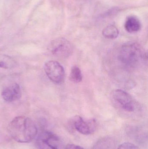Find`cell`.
Here are the masks:
<instances>
[{"label": "cell", "instance_id": "277c9868", "mask_svg": "<svg viewBox=\"0 0 148 149\" xmlns=\"http://www.w3.org/2000/svg\"><path fill=\"white\" fill-rule=\"evenodd\" d=\"M36 145L39 149H65L59 137L47 130L43 131L39 134L36 140Z\"/></svg>", "mask_w": 148, "mask_h": 149}, {"label": "cell", "instance_id": "7c38bea8", "mask_svg": "<svg viewBox=\"0 0 148 149\" xmlns=\"http://www.w3.org/2000/svg\"><path fill=\"white\" fill-rule=\"evenodd\" d=\"M17 64V62L11 57L6 55H0V68L11 69L16 67Z\"/></svg>", "mask_w": 148, "mask_h": 149}, {"label": "cell", "instance_id": "52a82bcc", "mask_svg": "<svg viewBox=\"0 0 148 149\" xmlns=\"http://www.w3.org/2000/svg\"><path fill=\"white\" fill-rule=\"evenodd\" d=\"M44 71L48 78L56 84H60L65 78V71L62 65L56 61H50L44 65Z\"/></svg>", "mask_w": 148, "mask_h": 149}, {"label": "cell", "instance_id": "6da1fadb", "mask_svg": "<svg viewBox=\"0 0 148 149\" xmlns=\"http://www.w3.org/2000/svg\"><path fill=\"white\" fill-rule=\"evenodd\" d=\"M8 133L17 142L28 143L37 134V129L31 119L24 116L15 117L8 125Z\"/></svg>", "mask_w": 148, "mask_h": 149}, {"label": "cell", "instance_id": "ba28073f", "mask_svg": "<svg viewBox=\"0 0 148 149\" xmlns=\"http://www.w3.org/2000/svg\"><path fill=\"white\" fill-rule=\"evenodd\" d=\"M22 93L20 86L13 83L3 88L2 91L3 99L7 102H13L18 100L21 97Z\"/></svg>", "mask_w": 148, "mask_h": 149}, {"label": "cell", "instance_id": "8992f818", "mask_svg": "<svg viewBox=\"0 0 148 149\" xmlns=\"http://www.w3.org/2000/svg\"><path fill=\"white\" fill-rule=\"evenodd\" d=\"M70 123L77 132L84 135L91 134L96 130V122L94 119L85 120L79 116H76L70 120Z\"/></svg>", "mask_w": 148, "mask_h": 149}, {"label": "cell", "instance_id": "2e32d148", "mask_svg": "<svg viewBox=\"0 0 148 149\" xmlns=\"http://www.w3.org/2000/svg\"><path fill=\"white\" fill-rule=\"evenodd\" d=\"M65 149H84L81 146L74 144H70L65 147Z\"/></svg>", "mask_w": 148, "mask_h": 149}, {"label": "cell", "instance_id": "8fae6325", "mask_svg": "<svg viewBox=\"0 0 148 149\" xmlns=\"http://www.w3.org/2000/svg\"><path fill=\"white\" fill-rule=\"evenodd\" d=\"M102 35L107 39H115L119 36V30L115 25L112 24L108 25L103 30Z\"/></svg>", "mask_w": 148, "mask_h": 149}, {"label": "cell", "instance_id": "5b68a950", "mask_svg": "<svg viewBox=\"0 0 148 149\" xmlns=\"http://www.w3.org/2000/svg\"><path fill=\"white\" fill-rule=\"evenodd\" d=\"M111 95L114 101L123 110L128 112L135 110L136 103L127 92L121 89H116L112 92Z\"/></svg>", "mask_w": 148, "mask_h": 149}, {"label": "cell", "instance_id": "3957f363", "mask_svg": "<svg viewBox=\"0 0 148 149\" xmlns=\"http://www.w3.org/2000/svg\"><path fill=\"white\" fill-rule=\"evenodd\" d=\"M48 49L54 56L64 58L72 55L74 51V46L66 38H58L50 42Z\"/></svg>", "mask_w": 148, "mask_h": 149}, {"label": "cell", "instance_id": "30bf717a", "mask_svg": "<svg viewBox=\"0 0 148 149\" xmlns=\"http://www.w3.org/2000/svg\"><path fill=\"white\" fill-rule=\"evenodd\" d=\"M116 141L113 137L105 136L97 141L92 149H116Z\"/></svg>", "mask_w": 148, "mask_h": 149}, {"label": "cell", "instance_id": "9c48e42d", "mask_svg": "<svg viewBox=\"0 0 148 149\" xmlns=\"http://www.w3.org/2000/svg\"><path fill=\"white\" fill-rule=\"evenodd\" d=\"M124 27L125 30L129 33H136L141 29V22L136 17L129 16L126 19Z\"/></svg>", "mask_w": 148, "mask_h": 149}, {"label": "cell", "instance_id": "4fadbf2b", "mask_svg": "<svg viewBox=\"0 0 148 149\" xmlns=\"http://www.w3.org/2000/svg\"><path fill=\"white\" fill-rule=\"evenodd\" d=\"M83 76L81 71L77 66H74L71 68L70 74V79L75 83H79L82 80Z\"/></svg>", "mask_w": 148, "mask_h": 149}, {"label": "cell", "instance_id": "9a60e30c", "mask_svg": "<svg viewBox=\"0 0 148 149\" xmlns=\"http://www.w3.org/2000/svg\"><path fill=\"white\" fill-rule=\"evenodd\" d=\"M117 149H140L137 146L130 143H124L120 145Z\"/></svg>", "mask_w": 148, "mask_h": 149}, {"label": "cell", "instance_id": "7a4b0ae2", "mask_svg": "<svg viewBox=\"0 0 148 149\" xmlns=\"http://www.w3.org/2000/svg\"><path fill=\"white\" fill-rule=\"evenodd\" d=\"M143 56L141 47L134 42H128L124 44L120 49L118 58L122 63L134 66L140 61Z\"/></svg>", "mask_w": 148, "mask_h": 149}, {"label": "cell", "instance_id": "5bb4252c", "mask_svg": "<svg viewBox=\"0 0 148 149\" xmlns=\"http://www.w3.org/2000/svg\"><path fill=\"white\" fill-rule=\"evenodd\" d=\"M119 10H120V9L118 7H115L111 8L109 9V10L106 11L105 13L101 14L100 15V18H101V19L103 18H103L110 17L115 15L118 13V11H119Z\"/></svg>", "mask_w": 148, "mask_h": 149}]
</instances>
